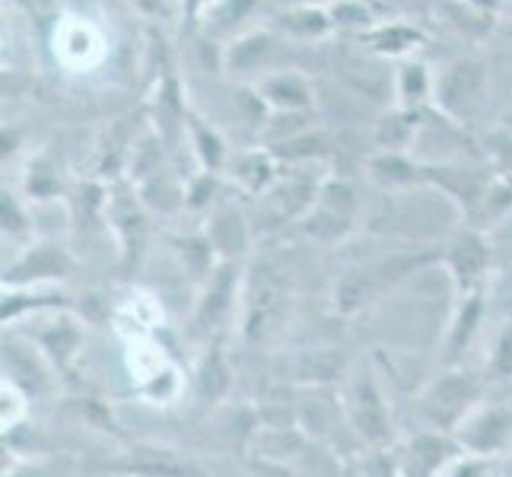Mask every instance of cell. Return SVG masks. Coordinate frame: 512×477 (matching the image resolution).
I'll use <instances>...</instances> for the list:
<instances>
[{
    "label": "cell",
    "mask_w": 512,
    "mask_h": 477,
    "mask_svg": "<svg viewBox=\"0 0 512 477\" xmlns=\"http://www.w3.org/2000/svg\"><path fill=\"white\" fill-rule=\"evenodd\" d=\"M439 258H443V249H436V252H398V255H388L376 264H369V268L350 271L331 287V312L341 315V318L360 315L369 306H376L385 293L401 287L408 277L420 274L423 268H430V264H439Z\"/></svg>",
    "instance_id": "1"
},
{
    "label": "cell",
    "mask_w": 512,
    "mask_h": 477,
    "mask_svg": "<svg viewBox=\"0 0 512 477\" xmlns=\"http://www.w3.org/2000/svg\"><path fill=\"white\" fill-rule=\"evenodd\" d=\"M293 312V287L287 274L274 264L245 271L239 334L249 347H264L280 338Z\"/></svg>",
    "instance_id": "2"
},
{
    "label": "cell",
    "mask_w": 512,
    "mask_h": 477,
    "mask_svg": "<svg viewBox=\"0 0 512 477\" xmlns=\"http://www.w3.org/2000/svg\"><path fill=\"white\" fill-rule=\"evenodd\" d=\"M242 284H245V264L242 261H220V268L198 287V299L191 309V334L194 338L220 341L233 325H239L242 309Z\"/></svg>",
    "instance_id": "3"
},
{
    "label": "cell",
    "mask_w": 512,
    "mask_h": 477,
    "mask_svg": "<svg viewBox=\"0 0 512 477\" xmlns=\"http://www.w3.org/2000/svg\"><path fill=\"white\" fill-rule=\"evenodd\" d=\"M90 471L109 477H214L188 452L153 439H128L112 455L93 462Z\"/></svg>",
    "instance_id": "4"
},
{
    "label": "cell",
    "mask_w": 512,
    "mask_h": 477,
    "mask_svg": "<svg viewBox=\"0 0 512 477\" xmlns=\"http://www.w3.org/2000/svg\"><path fill=\"white\" fill-rule=\"evenodd\" d=\"M484 376L465 366H443L439 373L423 385L417 398V411L427 420V427L452 433L465 414L481 401Z\"/></svg>",
    "instance_id": "5"
},
{
    "label": "cell",
    "mask_w": 512,
    "mask_h": 477,
    "mask_svg": "<svg viewBox=\"0 0 512 477\" xmlns=\"http://www.w3.org/2000/svg\"><path fill=\"white\" fill-rule=\"evenodd\" d=\"M344 414L366 449H392V439H395L392 408H388L373 366H363L360 373L353 376L347 398H344Z\"/></svg>",
    "instance_id": "6"
},
{
    "label": "cell",
    "mask_w": 512,
    "mask_h": 477,
    "mask_svg": "<svg viewBox=\"0 0 512 477\" xmlns=\"http://www.w3.org/2000/svg\"><path fill=\"white\" fill-rule=\"evenodd\" d=\"M32 328H26V338L45 353V360L55 366V373L61 376L64 385H77V363L83 353L86 331L80 325V318L74 312H48L29 318Z\"/></svg>",
    "instance_id": "7"
},
{
    "label": "cell",
    "mask_w": 512,
    "mask_h": 477,
    "mask_svg": "<svg viewBox=\"0 0 512 477\" xmlns=\"http://www.w3.org/2000/svg\"><path fill=\"white\" fill-rule=\"evenodd\" d=\"M357 214H360V201L353 185L347 179L328 175L322 182L319 201L299 220V229L315 242H344L357 229Z\"/></svg>",
    "instance_id": "8"
},
{
    "label": "cell",
    "mask_w": 512,
    "mask_h": 477,
    "mask_svg": "<svg viewBox=\"0 0 512 477\" xmlns=\"http://www.w3.org/2000/svg\"><path fill=\"white\" fill-rule=\"evenodd\" d=\"M439 264H443L455 296L487 290L490 274H493V245H490L487 233L465 226L462 233H455L446 242Z\"/></svg>",
    "instance_id": "9"
},
{
    "label": "cell",
    "mask_w": 512,
    "mask_h": 477,
    "mask_svg": "<svg viewBox=\"0 0 512 477\" xmlns=\"http://www.w3.org/2000/svg\"><path fill=\"white\" fill-rule=\"evenodd\" d=\"M105 217L118 242V258L121 268L134 271L147 255V242H150V217H147V204L140 201L137 188H128L115 182L109 188V207H105Z\"/></svg>",
    "instance_id": "10"
},
{
    "label": "cell",
    "mask_w": 512,
    "mask_h": 477,
    "mask_svg": "<svg viewBox=\"0 0 512 477\" xmlns=\"http://www.w3.org/2000/svg\"><path fill=\"white\" fill-rule=\"evenodd\" d=\"M74 274V255L55 239L26 242L4 268V290L13 287H61Z\"/></svg>",
    "instance_id": "11"
},
{
    "label": "cell",
    "mask_w": 512,
    "mask_h": 477,
    "mask_svg": "<svg viewBox=\"0 0 512 477\" xmlns=\"http://www.w3.org/2000/svg\"><path fill=\"white\" fill-rule=\"evenodd\" d=\"M4 379L13 382L29 401H48L64 385L55 366L35 347L26 334L10 331L4 338Z\"/></svg>",
    "instance_id": "12"
},
{
    "label": "cell",
    "mask_w": 512,
    "mask_h": 477,
    "mask_svg": "<svg viewBox=\"0 0 512 477\" xmlns=\"http://www.w3.org/2000/svg\"><path fill=\"white\" fill-rule=\"evenodd\" d=\"M465 455L497 458L512 446V408L500 401H478L452 430Z\"/></svg>",
    "instance_id": "13"
},
{
    "label": "cell",
    "mask_w": 512,
    "mask_h": 477,
    "mask_svg": "<svg viewBox=\"0 0 512 477\" xmlns=\"http://www.w3.org/2000/svg\"><path fill=\"white\" fill-rule=\"evenodd\" d=\"M487 96V70L478 61H458L436 77L433 102L452 121H471Z\"/></svg>",
    "instance_id": "14"
},
{
    "label": "cell",
    "mask_w": 512,
    "mask_h": 477,
    "mask_svg": "<svg viewBox=\"0 0 512 477\" xmlns=\"http://www.w3.org/2000/svg\"><path fill=\"white\" fill-rule=\"evenodd\" d=\"M462 455L465 452L452 433L423 427L398 452V477H443Z\"/></svg>",
    "instance_id": "15"
},
{
    "label": "cell",
    "mask_w": 512,
    "mask_h": 477,
    "mask_svg": "<svg viewBox=\"0 0 512 477\" xmlns=\"http://www.w3.org/2000/svg\"><path fill=\"white\" fill-rule=\"evenodd\" d=\"M233 382H236V373H233V363H229L226 338L207 341L191 369L194 401H198L201 408H217V404H223L229 392H233Z\"/></svg>",
    "instance_id": "16"
},
{
    "label": "cell",
    "mask_w": 512,
    "mask_h": 477,
    "mask_svg": "<svg viewBox=\"0 0 512 477\" xmlns=\"http://www.w3.org/2000/svg\"><path fill=\"white\" fill-rule=\"evenodd\" d=\"M487 315V290H474L465 296H455V309L439 347V366H462L468 347L478 338Z\"/></svg>",
    "instance_id": "17"
},
{
    "label": "cell",
    "mask_w": 512,
    "mask_h": 477,
    "mask_svg": "<svg viewBox=\"0 0 512 477\" xmlns=\"http://www.w3.org/2000/svg\"><path fill=\"white\" fill-rule=\"evenodd\" d=\"M48 312H74V299L58 287H13L0 296L4 328H16V322H29V318Z\"/></svg>",
    "instance_id": "18"
},
{
    "label": "cell",
    "mask_w": 512,
    "mask_h": 477,
    "mask_svg": "<svg viewBox=\"0 0 512 477\" xmlns=\"http://www.w3.org/2000/svg\"><path fill=\"white\" fill-rule=\"evenodd\" d=\"M207 239L214 242L220 261H242L252 249V229L245 223L242 210L236 204H217L210 210V220L204 226Z\"/></svg>",
    "instance_id": "19"
},
{
    "label": "cell",
    "mask_w": 512,
    "mask_h": 477,
    "mask_svg": "<svg viewBox=\"0 0 512 477\" xmlns=\"http://www.w3.org/2000/svg\"><path fill=\"white\" fill-rule=\"evenodd\" d=\"M325 179L328 175L312 179V175H303V172H287V175H280L277 185L268 194H264V201L271 204V210L280 220H303L315 207V201H319Z\"/></svg>",
    "instance_id": "20"
},
{
    "label": "cell",
    "mask_w": 512,
    "mask_h": 477,
    "mask_svg": "<svg viewBox=\"0 0 512 477\" xmlns=\"http://www.w3.org/2000/svg\"><path fill=\"white\" fill-rule=\"evenodd\" d=\"M366 179L382 191H408L414 185H430L427 166L401 150H379L376 156H369Z\"/></svg>",
    "instance_id": "21"
},
{
    "label": "cell",
    "mask_w": 512,
    "mask_h": 477,
    "mask_svg": "<svg viewBox=\"0 0 512 477\" xmlns=\"http://www.w3.org/2000/svg\"><path fill=\"white\" fill-rule=\"evenodd\" d=\"M229 179H233L249 198H264L280 179V163L271 150H245L229 163Z\"/></svg>",
    "instance_id": "22"
},
{
    "label": "cell",
    "mask_w": 512,
    "mask_h": 477,
    "mask_svg": "<svg viewBox=\"0 0 512 477\" xmlns=\"http://www.w3.org/2000/svg\"><path fill=\"white\" fill-rule=\"evenodd\" d=\"M258 96L271 112H309L312 109V86L303 74H293V70L271 74L258 86Z\"/></svg>",
    "instance_id": "23"
},
{
    "label": "cell",
    "mask_w": 512,
    "mask_h": 477,
    "mask_svg": "<svg viewBox=\"0 0 512 477\" xmlns=\"http://www.w3.org/2000/svg\"><path fill=\"white\" fill-rule=\"evenodd\" d=\"M169 245H172L175 258L182 261V268L191 274V280L198 287L220 268V255L214 249V242L207 239L204 229H198V233H188V236H172Z\"/></svg>",
    "instance_id": "24"
},
{
    "label": "cell",
    "mask_w": 512,
    "mask_h": 477,
    "mask_svg": "<svg viewBox=\"0 0 512 477\" xmlns=\"http://www.w3.org/2000/svg\"><path fill=\"white\" fill-rule=\"evenodd\" d=\"M185 131H188V144L194 147V156H198L201 172H223L229 166V150L226 140L220 137L217 128H210L201 115L185 112Z\"/></svg>",
    "instance_id": "25"
},
{
    "label": "cell",
    "mask_w": 512,
    "mask_h": 477,
    "mask_svg": "<svg viewBox=\"0 0 512 477\" xmlns=\"http://www.w3.org/2000/svg\"><path fill=\"white\" fill-rule=\"evenodd\" d=\"M509 214H512V179H506V175H490L481 201L474 204V210H471L468 226L487 233L490 226L503 223Z\"/></svg>",
    "instance_id": "26"
},
{
    "label": "cell",
    "mask_w": 512,
    "mask_h": 477,
    "mask_svg": "<svg viewBox=\"0 0 512 477\" xmlns=\"http://www.w3.org/2000/svg\"><path fill=\"white\" fill-rule=\"evenodd\" d=\"M271 45H274V35L268 32V29H258V32H245V35H239V39H233L229 42L223 51H220V61H223V67L226 70H255V67H261V61L271 55Z\"/></svg>",
    "instance_id": "27"
},
{
    "label": "cell",
    "mask_w": 512,
    "mask_h": 477,
    "mask_svg": "<svg viewBox=\"0 0 512 477\" xmlns=\"http://www.w3.org/2000/svg\"><path fill=\"white\" fill-rule=\"evenodd\" d=\"M417 128H420V112L414 109H398L395 112H388L379 118V125H376V144L379 150H401V153H408V147L414 144V137H417Z\"/></svg>",
    "instance_id": "28"
},
{
    "label": "cell",
    "mask_w": 512,
    "mask_h": 477,
    "mask_svg": "<svg viewBox=\"0 0 512 477\" xmlns=\"http://www.w3.org/2000/svg\"><path fill=\"white\" fill-rule=\"evenodd\" d=\"M277 26L284 29L287 35H293V39H306V42L325 39V35L334 29L328 10L319 7V4H299V7H293L287 13H280Z\"/></svg>",
    "instance_id": "29"
},
{
    "label": "cell",
    "mask_w": 512,
    "mask_h": 477,
    "mask_svg": "<svg viewBox=\"0 0 512 477\" xmlns=\"http://www.w3.org/2000/svg\"><path fill=\"white\" fill-rule=\"evenodd\" d=\"M433 74L427 70V64L420 61H408L398 70V80H395V93H398V105L401 109H414L420 112L423 102L433 99Z\"/></svg>",
    "instance_id": "30"
},
{
    "label": "cell",
    "mask_w": 512,
    "mask_h": 477,
    "mask_svg": "<svg viewBox=\"0 0 512 477\" xmlns=\"http://www.w3.org/2000/svg\"><path fill=\"white\" fill-rule=\"evenodd\" d=\"M26 194L32 201H55L64 194V179L58 163L48 153H39L26 166Z\"/></svg>",
    "instance_id": "31"
},
{
    "label": "cell",
    "mask_w": 512,
    "mask_h": 477,
    "mask_svg": "<svg viewBox=\"0 0 512 477\" xmlns=\"http://www.w3.org/2000/svg\"><path fill=\"white\" fill-rule=\"evenodd\" d=\"M70 458L64 455H32L23 458L4 446V477H67Z\"/></svg>",
    "instance_id": "32"
},
{
    "label": "cell",
    "mask_w": 512,
    "mask_h": 477,
    "mask_svg": "<svg viewBox=\"0 0 512 477\" xmlns=\"http://www.w3.org/2000/svg\"><path fill=\"white\" fill-rule=\"evenodd\" d=\"M360 39L373 51H379V55L395 58V55H408L411 48H417L423 42V35L404 23H388V26H373L369 32H363Z\"/></svg>",
    "instance_id": "33"
},
{
    "label": "cell",
    "mask_w": 512,
    "mask_h": 477,
    "mask_svg": "<svg viewBox=\"0 0 512 477\" xmlns=\"http://www.w3.org/2000/svg\"><path fill=\"white\" fill-rule=\"evenodd\" d=\"M274 156H277V163H309V159L315 156H322L325 153V140L319 131H306V134H296L290 140H284V144H274L268 147Z\"/></svg>",
    "instance_id": "34"
},
{
    "label": "cell",
    "mask_w": 512,
    "mask_h": 477,
    "mask_svg": "<svg viewBox=\"0 0 512 477\" xmlns=\"http://www.w3.org/2000/svg\"><path fill=\"white\" fill-rule=\"evenodd\" d=\"M220 194V175L217 172H198L185 185V210L188 214H204V210L217 207Z\"/></svg>",
    "instance_id": "35"
},
{
    "label": "cell",
    "mask_w": 512,
    "mask_h": 477,
    "mask_svg": "<svg viewBox=\"0 0 512 477\" xmlns=\"http://www.w3.org/2000/svg\"><path fill=\"white\" fill-rule=\"evenodd\" d=\"M0 229H4L7 239H29L32 233V217L23 207V201L16 198L13 191H0Z\"/></svg>",
    "instance_id": "36"
},
{
    "label": "cell",
    "mask_w": 512,
    "mask_h": 477,
    "mask_svg": "<svg viewBox=\"0 0 512 477\" xmlns=\"http://www.w3.org/2000/svg\"><path fill=\"white\" fill-rule=\"evenodd\" d=\"M0 408H4V414H0V420H4V436H10V433H16L20 430V423L26 420V414H29V398L16 388L13 382H0Z\"/></svg>",
    "instance_id": "37"
},
{
    "label": "cell",
    "mask_w": 512,
    "mask_h": 477,
    "mask_svg": "<svg viewBox=\"0 0 512 477\" xmlns=\"http://www.w3.org/2000/svg\"><path fill=\"white\" fill-rule=\"evenodd\" d=\"M328 16L334 26H347L360 32L373 29V13H369V7H363V0H331Z\"/></svg>",
    "instance_id": "38"
},
{
    "label": "cell",
    "mask_w": 512,
    "mask_h": 477,
    "mask_svg": "<svg viewBox=\"0 0 512 477\" xmlns=\"http://www.w3.org/2000/svg\"><path fill=\"white\" fill-rule=\"evenodd\" d=\"M487 373L493 379H512V318L500 328L497 341H493V350L487 357Z\"/></svg>",
    "instance_id": "39"
},
{
    "label": "cell",
    "mask_w": 512,
    "mask_h": 477,
    "mask_svg": "<svg viewBox=\"0 0 512 477\" xmlns=\"http://www.w3.org/2000/svg\"><path fill=\"white\" fill-rule=\"evenodd\" d=\"M242 465L252 471V477H303L287 462H274V458H261V455H245Z\"/></svg>",
    "instance_id": "40"
},
{
    "label": "cell",
    "mask_w": 512,
    "mask_h": 477,
    "mask_svg": "<svg viewBox=\"0 0 512 477\" xmlns=\"http://www.w3.org/2000/svg\"><path fill=\"white\" fill-rule=\"evenodd\" d=\"M493 458H478V455H462L449 465L443 477H490Z\"/></svg>",
    "instance_id": "41"
},
{
    "label": "cell",
    "mask_w": 512,
    "mask_h": 477,
    "mask_svg": "<svg viewBox=\"0 0 512 477\" xmlns=\"http://www.w3.org/2000/svg\"><path fill=\"white\" fill-rule=\"evenodd\" d=\"M217 0H188V13L191 16H198L201 13V7H214Z\"/></svg>",
    "instance_id": "42"
},
{
    "label": "cell",
    "mask_w": 512,
    "mask_h": 477,
    "mask_svg": "<svg viewBox=\"0 0 512 477\" xmlns=\"http://www.w3.org/2000/svg\"><path fill=\"white\" fill-rule=\"evenodd\" d=\"M506 477H512V462H509V468H506Z\"/></svg>",
    "instance_id": "43"
}]
</instances>
